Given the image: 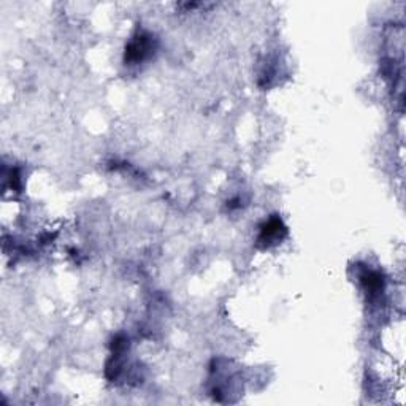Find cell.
Masks as SVG:
<instances>
[{
    "label": "cell",
    "mask_w": 406,
    "mask_h": 406,
    "mask_svg": "<svg viewBox=\"0 0 406 406\" xmlns=\"http://www.w3.org/2000/svg\"><path fill=\"white\" fill-rule=\"evenodd\" d=\"M154 49L153 46V40L150 35L140 34L138 37L132 40L131 43L127 45L126 48V63L131 64H138L143 63L148 56L151 54V51Z\"/></svg>",
    "instance_id": "cell-1"
},
{
    "label": "cell",
    "mask_w": 406,
    "mask_h": 406,
    "mask_svg": "<svg viewBox=\"0 0 406 406\" xmlns=\"http://www.w3.org/2000/svg\"><path fill=\"white\" fill-rule=\"evenodd\" d=\"M286 236V227L282 221L278 218H271L260 230L259 243L264 245L265 248L281 243V240Z\"/></svg>",
    "instance_id": "cell-2"
}]
</instances>
